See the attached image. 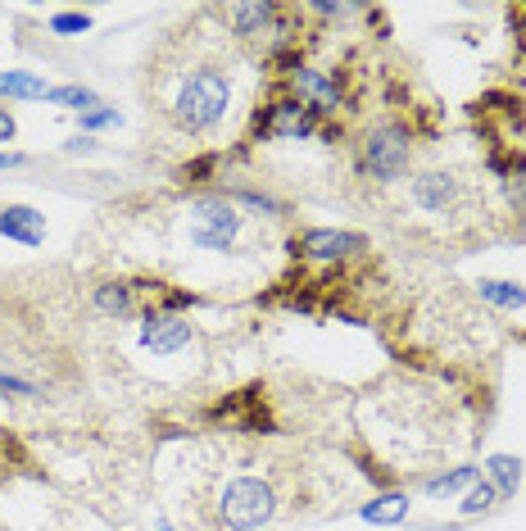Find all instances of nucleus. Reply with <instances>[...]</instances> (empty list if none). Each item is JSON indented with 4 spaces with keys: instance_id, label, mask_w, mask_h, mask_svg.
Here are the masks:
<instances>
[{
    "instance_id": "19",
    "label": "nucleus",
    "mask_w": 526,
    "mask_h": 531,
    "mask_svg": "<svg viewBox=\"0 0 526 531\" xmlns=\"http://www.w3.org/2000/svg\"><path fill=\"white\" fill-rule=\"evenodd\" d=\"M87 28H91L87 14H55L50 19V32H59V37H73V32H87Z\"/></svg>"
},
{
    "instance_id": "10",
    "label": "nucleus",
    "mask_w": 526,
    "mask_h": 531,
    "mask_svg": "<svg viewBox=\"0 0 526 531\" xmlns=\"http://www.w3.org/2000/svg\"><path fill=\"white\" fill-rule=\"evenodd\" d=\"M295 91H304V96L313 100V114H318V109H336V105H341L336 87H332L327 78H318L313 69H300V73H295Z\"/></svg>"
},
{
    "instance_id": "1",
    "label": "nucleus",
    "mask_w": 526,
    "mask_h": 531,
    "mask_svg": "<svg viewBox=\"0 0 526 531\" xmlns=\"http://www.w3.org/2000/svg\"><path fill=\"white\" fill-rule=\"evenodd\" d=\"M227 105H232V78H227L218 64H200V69L177 87L168 114H173L177 132H191L195 137V132H209L214 123H223Z\"/></svg>"
},
{
    "instance_id": "6",
    "label": "nucleus",
    "mask_w": 526,
    "mask_h": 531,
    "mask_svg": "<svg viewBox=\"0 0 526 531\" xmlns=\"http://www.w3.org/2000/svg\"><path fill=\"white\" fill-rule=\"evenodd\" d=\"M363 246L368 241L359 232H332V227H313V232H304L295 241V250L309 259H345V255H359Z\"/></svg>"
},
{
    "instance_id": "3",
    "label": "nucleus",
    "mask_w": 526,
    "mask_h": 531,
    "mask_svg": "<svg viewBox=\"0 0 526 531\" xmlns=\"http://www.w3.org/2000/svg\"><path fill=\"white\" fill-rule=\"evenodd\" d=\"M245 227V214L232 196H200L191 205V246L195 250H232Z\"/></svg>"
},
{
    "instance_id": "4",
    "label": "nucleus",
    "mask_w": 526,
    "mask_h": 531,
    "mask_svg": "<svg viewBox=\"0 0 526 531\" xmlns=\"http://www.w3.org/2000/svg\"><path fill=\"white\" fill-rule=\"evenodd\" d=\"M363 159H368V173L377 177V182H395V177L409 168V159H413L409 132L395 128V123L368 132V141H363Z\"/></svg>"
},
{
    "instance_id": "5",
    "label": "nucleus",
    "mask_w": 526,
    "mask_h": 531,
    "mask_svg": "<svg viewBox=\"0 0 526 531\" xmlns=\"http://www.w3.org/2000/svg\"><path fill=\"white\" fill-rule=\"evenodd\" d=\"M191 336L195 327L177 314H146V323H141V345L150 354H177L182 345H191Z\"/></svg>"
},
{
    "instance_id": "11",
    "label": "nucleus",
    "mask_w": 526,
    "mask_h": 531,
    "mask_svg": "<svg viewBox=\"0 0 526 531\" xmlns=\"http://www.w3.org/2000/svg\"><path fill=\"white\" fill-rule=\"evenodd\" d=\"M359 513H363L368 522H381V527H390V522H404V518H409V495H395V491H390V495H377V500L363 504Z\"/></svg>"
},
{
    "instance_id": "15",
    "label": "nucleus",
    "mask_w": 526,
    "mask_h": 531,
    "mask_svg": "<svg viewBox=\"0 0 526 531\" xmlns=\"http://www.w3.org/2000/svg\"><path fill=\"white\" fill-rule=\"evenodd\" d=\"M46 100H55V105H69V109H82V114H91V109L100 105V96H96V91H87V87H50Z\"/></svg>"
},
{
    "instance_id": "23",
    "label": "nucleus",
    "mask_w": 526,
    "mask_h": 531,
    "mask_svg": "<svg viewBox=\"0 0 526 531\" xmlns=\"http://www.w3.org/2000/svg\"><path fill=\"white\" fill-rule=\"evenodd\" d=\"M14 164H23V155H0V168H14Z\"/></svg>"
},
{
    "instance_id": "8",
    "label": "nucleus",
    "mask_w": 526,
    "mask_h": 531,
    "mask_svg": "<svg viewBox=\"0 0 526 531\" xmlns=\"http://www.w3.org/2000/svg\"><path fill=\"white\" fill-rule=\"evenodd\" d=\"M0 232L10 236V241H23V246H41V241H46V223H41V214L28 205L0 209Z\"/></svg>"
},
{
    "instance_id": "21",
    "label": "nucleus",
    "mask_w": 526,
    "mask_h": 531,
    "mask_svg": "<svg viewBox=\"0 0 526 531\" xmlns=\"http://www.w3.org/2000/svg\"><path fill=\"white\" fill-rule=\"evenodd\" d=\"M19 137V123H14L10 109H0V141H14Z\"/></svg>"
},
{
    "instance_id": "18",
    "label": "nucleus",
    "mask_w": 526,
    "mask_h": 531,
    "mask_svg": "<svg viewBox=\"0 0 526 531\" xmlns=\"http://www.w3.org/2000/svg\"><path fill=\"white\" fill-rule=\"evenodd\" d=\"M468 482H477V468H454L449 477H440V482H431L427 491L431 495H454V491H463Z\"/></svg>"
},
{
    "instance_id": "9",
    "label": "nucleus",
    "mask_w": 526,
    "mask_h": 531,
    "mask_svg": "<svg viewBox=\"0 0 526 531\" xmlns=\"http://www.w3.org/2000/svg\"><path fill=\"white\" fill-rule=\"evenodd\" d=\"M486 472H490V486H495L499 495H517V486H522V463H517L513 454H490Z\"/></svg>"
},
{
    "instance_id": "17",
    "label": "nucleus",
    "mask_w": 526,
    "mask_h": 531,
    "mask_svg": "<svg viewBox=\"0 0 526 531\" xmlns=\"http://www.w3.org/2000/svg\"><path fill=\"white\" fill-rule=\"evenodd\" d=\"M495 500H499L495 486H490V482H477L468 495H463L458 513H463V518H477V513H490V509H495Z\"/></svg>"
},
{
    "instance_id": "13",
    "label": "nucleus",
    "mask_w": 526,
    "mask_h": 531,
    "mask_svg": "<svg viewBox=\"0 0 526 531\" xmlns=\"http://www.w3.org/2000/svg\"><path fill=\"white\" fill-rule=\"evenodd\" d=\"M96 309H100V314H109V318H127V314H132V291H127L123 282L96 286Z\"/></svg>"
},
{
    "instance_id": "14",
    "label": "nucleus",
    "mask_w": 526,
    "mask_h": 531,
    "mask_svg": "<svg viewBox=\"0 0 526 531\" xmlns=\"http://www.w3.org/2000/svg\"><path fill=\"white\" fill-rule=\"evenodd\" d=\"M46 82L37 73H0V96H23V100H46Z\"/></svg>"
},
{
    "instance_id": "16",
    "label": "nucleus",
    "mask_w": 526,
    "mask_h": 531,
    "mask_svg": "<svg viewBox=\"0 0 526 531\" xmlns=\"http://www.w3.org/2000/svg\"><path fill=\"white\" fill-rule=\"evenodd\" d=\"M273 5H236L232 10V23H236V32H241V37H250V32H259L263 23L273 19Z\"/></svg>"
},
{
    "instance_id": "20",
    "label": "nucleus",
    "mask_w": 526,
    "mask_h": 531,
    "mask_svg": "<svg viewBox=\"0 0 526 531\" xmlns=\"http://www.w3.org/2000/svg\"><path fill=\"white\" fill-rule=\"evenodd\" d=\"M114 109H91L87 118H82V128H109V123H114Z\"/></svg>"
},
{
    "instance_id": "7",
    "label": "nucleus",
    "mask_w": 526,
    "mask_h": 531,
    "mask_svg": "<svg viewBox=\"0 0 526 531\" xmlns=\"http://www.w3.org/2000/svg\"><path fill=\"white\" fill-rule=\"evenodd\" d=\"M458 200V173L449 168H431V173L413 177V205L427 209V214H445Z\"/></svg>"
},
{
    "instance_id": "22",
    "label": "nucleus",
    "mask_w": 526,
    "mask_h": 531,
    "mask_svg": "<svg viewBox=\"0 0 526 531\" xmlns=\"http://www.w3.org/2000/svg\"><path fill=\"white\" fill-rule=\"evenodd\" d=\"M0 391H19V395H32V386H28V382H19V377H10V373H0Z\"/></svg>"
},
{
    "instance_id": "2",
    "label": "nucleus",
    "mask_w": 526,
    "mask_h": 531,
    "mask_svg": "<svg viewBox=\"0 0 526 531\" xmlns=\"http://www.w3.org/2000/svg\"><path fill=\"white\" fill-rule=\"evenodd\" d=\"M277 513V491L263 477H232L218 491V527L227 531H254L263 522H273Z\"/></svg>"
},
{
    "instance_id": "12",
    "label": "nucleus",
    "mask_w": 526,
    "mask_h": 531,
    "mask_svg": "<svg viewBox=\"0 0 526 531\" xmlns=\"http://www.w3.org/2000/svg\"><path fill=\"white\" fill-rule=\"evenodd\" d=\"M477 291H481V300H490V305H499V309H522L526 305V286H517V282H495V277H481Z\"/></svg>"
}]
</instances>
